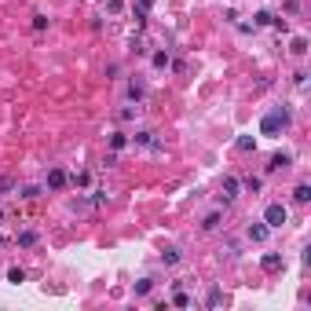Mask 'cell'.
Here are the masks:
<instances>
[{
  "label": "cell",
  "mask_w": 311,
  "mask_h": 311,
  "mask_svg": "<svg viewBox=\"0 0 311 311\" xmlns=\"http://www.w3.org/2000/svg\"><path fill=\"white\" fill-rule=\"evenodd\" d=\"M289 121H293V114H289V106H275L267 110L260 121V136H282V132L289 128Z\"/></svg>",
  "instance_id": "1"
},
{
  "label": "cell",
  "mask_w": 311,
  "mask_h": 311,
  "mask_svg": "<svg viewBox=\"0 0 311 311\" xmlns=\"http://www.w3.org/2000/svg\"><path fill=\"white\" fill-rule=\"evenodd\" d=\"M286 220H289V209H286L282 202H271L267 209H263V223H267L271 231H278V227H282Z\"/></svg>",
  "instance_id": "2"
},
{
  "label": "cell",
  "mask_w": 311,
  "mask_h": 311,
  "mask_svg": "<svg viewBox=\"0 0 311 311\" xmlns=\"http://www.w3.org/2000/svg\"><path fill=\"white\" fill-rule=\"evenodd\" d=\"M238 191H242V180H238V176H223V187H220V198H223V202H234Z\"/></svg>",
  "instance_id": "3"
},
{
  "label": "cell",
  "mask_w": 311,
  "mask_h": 311,
  "mask_svg": "<svg viewBox=\"0 0 311 311\" xmlns=\"http://www.w3.org/2000/svg\"><path fill=\"white\" fill-rule=\"evenodd\" d=\"M260 267L267 271V275H275V271L286 267V260H282V253H263V257H260Z\"/></svg>",
  "instance_id": "4"
},
{
  "label": "cell",
  "mask_w": 311,
  "mask_h": 311,
  "mask_svg": "<svg viewBox=\"0 0 311 311\" xmlns=\"http://www.w3.org/2000/svg\"><path fill=\"white\" fill-rule=\"evenodd\" d=\"M128 99L136 103V106L147 99V81H143V77H132V81H128Z\"/></svg>",
  "instance_id": "5"
},
{
  "label": "cell",
  "mask_w": 311,
  "mask_h": 311,
  "mask_svg": "<svg viewBox=\"0 0 311 311\" xmlns=\"http://www.w3.org/2000/svg\"><path fill=\"white\" fill-rule=\"evenodd\" d=\"M289 161H293V154H286V150H282V154H275L267 161V172H278V168H289Z\"/></svg>",
  "instance_id": "6"
},
{
  "label": "cell",
  "mask_w": 311,
  "mask_h": 311,
  "mask_svg": "<svg viewBox=\"0 0 311 311\" xmlns=\"http://www.w3.org/2000/svg\"><path fill=\"white\" fill-rule=\"evenodd\" d=\"M267 234H271L267 223H249V242H267Z\"/></svg>",
  "instance_id": "7"
},
{
  "label": "cell",
  "mask_w": 311,
  "mask_h": 311,
  "mask_svg": "<svg viewBox=\"0 0 311 311\" xmlns=\"http://www.w3.org/2000/svg\"><path fill=\"white\" fill-rule=\"evenodd\" d=\"M66 180H70V176H66V168H52V172H48V187H52V191L66 187Z\"/></svg>",
  "instance_id": "8"
},
{
  "label": "cell",
  "mask_w": 311,
  "mask_h": 311,
  "mask_svg": "<svg viewBox=\"0 0 311 311\" xmlns=\"http://www.w3.org/2000/svg\"><path fill=\"white\" fill-rule=\"evenodd\" d=\"M132 143H136V147H150V143H154V132H150V128H139L136 136H132Z\"/></svg>",
  "instance_id": "9"
},
{
  "label": "cell",
  "mask_w": 311,
  "mask_h": 311,
  "mask_svg": "<svg viewBox=\"0 0 311 311\" xmlns=\"http://www.w3.org/2000/svg\"><path fill=\"white\" fill-rule=\"evenodd\" d=\"M180 260H183V253H180V249H176V246L161 253V263H168V267H172V263H180Z\"/></svg>",
  "instance_id": "10"
},
{
  "label": "cell",
  "mask_w": 311,
  "mask_h": 311,
  "mask_svg": "<svg viewBox=\"0 0 311 311\" xmlns=\"http://www.w3.org/2000/svg\"><path fill=\"white\" fill-rule=\"evenodd\" d=\"M11 191H18V180L15 176H0V194H11Z\"/></svg>",
  "instance_id": "11"
},
{
  "label": "cell",
  "mask_w": 311,
  "mask_h": 311,
  "mask_svg": "<svg viewBox=\"0 0 311 311\" xmlns=\"http://www.w3.org/2000/svg\"><path fill=\"white\" fill-rule=\"evenodd\" d=\"M18 246H22V249H33V246H37V231H22V234H18Z\"/></svg>",
  "instance_id": "12"
},
{
  "label": "cell",
  "mask_w": 311,
  "mask_h": 311,
  "mask_svg": "<svg viewBox=\"0 0 311 311\" xmlns=\"http://www.w3.org/2000/svg\"><path fill=\"white\" fill-rule=\"evenodd\" d=\"M128 147V136L125 132H114V136H110V150H125Z\"/></svg>",
  "instance_id": "13"
},
{
  "label": "cell",
  "mask_w": 311,
  "mask_h": 311,
  "mask_svg": "<svg viewBox=\"0 0 311 311\" xmlns=\"http://www.w3.org/2000/svg\"><path fill=\"white\" fill-rule=\"evenodd\" d=\"M289 52H293V55H308V37H293Z\"/></svg>",
  "instance_id": "14"
},
{
  "label": "cell",
  "mask_w": 311,
  "mask_h": 311,
  "mask_svg": "<svg viewBox=\"0 0 311 311\" xmlns=\"http://www.w3.org/2000/svg\"><path fill=\"white\" fill-rule=\"evenodd\" d=\"M234 147H238L242 154H249V150H257V139H253V136H238V143H234Z\"/></svg>",
  "instance_id": "15"
},
{
  "label": "cell",
  "mask_w": 311,
  "mask_h": 311,
  "mask_svg": "<svg viewBox=\"0 0 311 311\" xmlns=\"http://www.w3.org/2000/svg\"><path fill=\"white\" fill-rule=\"evenodd\" d=\"M216 227H220V212H209L202 220V231H216Z\"/></svg>",
  "instance_id": "16"
},
{
  "label": "cell",
  "mask_w": 311,
  "mask_h": 311,
  "mask_svg": "<svg viewBox=\"0 0 311 311\" xmlns=\"http://www.w3.org/2000/svg\"><path fill=\"white\" fill-rule=\"evenodd\" d=\"M172 304H176V308H191V297L183 293V286H176V297H172Z\"/></svg>",
  "instance_id": "17"
},
{
  "label": "cell",
  "mask_w": 311,
  "mask_h": 311,
  "mask_svg": "<svg viewBox=\"0 0 311 311\" xmlns=\"http://www.w3.org/2000/svg\"><path fill=\"white\" fill-rule=\"evenodd\" d=\"M168 52H154V70H168Z\"/></svg>",
  "instance_id": "18"
},
{
  "label": "cell",
  "mask_w": 311,
  "mask_h": 311,
  "mask_svg": "<svg viewBox=\"0 0 311 311\" xmlns=\"http://www.w3.org/2000/svg\"><path fill=\"white\" fill-rule=\"evenodd\" d=\"M293 198H297L300 205H304V202H311V187H308V183H300L297 191H293Z\"/></svg>",
  "instance_id": "19"
},
{
  "label": "cell",
  "mask_w": 311,
  "mask_h": 311,
  "mask_svg": "<svg viewBox=\"0 0 311 311\" xmlns=\"http://www.w3.org/2000/svg\"><path fill=\"white\" fill-rule=\"evenodd\" d=\"M150 289H154V278H139V282H136V293H139V297H147Z\"/></svg>",
  "instance_id": "20"
},
{
  "label": "cell",
  "mask_w": 311,
  "mask_h": 311,
  "mask_svg": "<svg viewBox=\"0 0 311 311\" xmlns=\"http://www.w3.org/2000/svg\"><path fill=\"white\" fill-rule=\"evenodd\" d=\"M18 194H22L26 202H33V198H41V187H37V183H30V187H22Z\"/></svg>",
  "instance_id": "21"
},
{
  "label": "cell",
  "mask_w": 311,
  "mask_h": 311,
  "mask_svg": "<svg viewBox=\"0 0 311 311\" xmlns=\"http://www.w3.org/2000/svg\"><path fill=\"white\" fill-rule=\"evenodd\" d=\"M205 304H209V308H220V304H223V293H220V289H209V297H205Z\"/></svg>",
  "instance_id": "22"
},
{
  "label": "cell",
  "mask_w": 311,
  "mask_h": 311,
  "mask_svg": "<svg viewBox=\"0 0 311 311\" xmlns=\"http://www.w3.org/2000/svg\"><path fill=\"white\" fill-rule=\"evenodd\" d=\"M7 282H11V286H18V282H26V271H22V267H11V271H7Z\"/></svg>",
  "instance_id": "23"
},
{
  "label": "cell",
  "mask_w": 311,
  "mask_h": 311,
  "mask_svg": "<svg viewBox=\"0 0 311 311\" xmlns=\"http://www.w3.org/2000/svg\"><path fill=\"white\" fill-rule=\"evenodd\" d=\"M260 187H263V180H260V176H246V191L260 194Z\"/></svg>",
  "instance_id": "24"
},
{
  "label": "cell",
  "mask_w": 311,
  "mask_h": 311,
  "mask_svg": "<svg viewBox=\"0 0 311 311\" xmlns=\"http://www.w3.org/2000/svg\"><path fill=\"white\" fill-rule=\"evenodd\" d=\"M136 110H139V106H125V110H117V117H121V121H132V117H136Z\"/></svg>",
  "instance_id": "25"
},
{
  "label": "cell",
  "mask_w": 311,
  "mask_h": 311,
  "mask_svg": "<svg viewBox=\"0 0 311 311\" xmlns=\"http://www.w3.org/2000/svg\"><path fill=\"white\" fill-rule=\"evenodd\" d=\"M33 30H48V15H33Z\"/></svg>",
  "instance_id": "26"
},
{
  "label": "cell",
  "mask_w": 311,
  "mask_h": 311,
  "mask_svg": "<svg viewBox=\"0 0 311 311\" xmlns=\"http://www.w3.org/2000/svg\"><path fill=\"white\" fill-rule=\"evenodd\" d=\"M253 26H271V11H257V22Z\"/></svg>",
  "instance_id": "27"
},
{
  "label": "cell",
  "mask_w": 311,
  "mask_h": 311,
  "mask_svg": "<svg viewBox=\"0 0 311 311\" xmlns=\"http://www.w3.org/2000/svg\"><path fill=\"white\" fill-rule=\"evenodd\" d=\"M132 18H136V26H143L147 22V11H143V7H132Z\"/></svg>",
  "instance_id": "28"
},
{
  "label": "cell",
  "mask_w": 311,
  "mask_h": 311,
  "mask_svg": "<svg viewBox=\"0 0 311 311\" xmlns=\"http://www.w3.org/2000/svg\"><path fill=\"white\" fill-rule=\"evenodd\" d=\"M271 26H275V30H282V33L289 30V22H286V18H275V15H271Z\"/></svg>",
  "instance_id": "29"
},
{
  "label": "cell",
  "mask_w": 311,
  "mask_h": 311,
  "mask_svg": "<svg viewBox=\"0 0 311 311\" xmlns=\"http://www.w3.org/2000/svg\"><path fill=\"white\" fill-rule=\"evenodd\" d=\"M106 7H110V11H114V15H117L121 7H125V0H106Z\"/></svg>",
  "instance_id": "30"
},
{
  "label": "cell",
  "mask_w": 311,
  "mask_h": 311,
  "mask_svg": "<svg viewBox=\"0 0 311 311\" xmlns=\"http://www.w3.org/2000/svg\"><path fill=\"white\" fill-rule=\"evenodd\" d=\"M139 7H143V11H150V7H154V0H139Z\"/></svg>",
  "instance_id": "31"
},
{
  "label": "cell",
  "mask_w": 311,
  "mask_h": 311,
  "mask_svg": "<svg viewBox=\"0 0 311 311\" xmlns=\"http://www.w3.org/2000/svg\"><path fill=\"white\" fill-rule=\"evenodd\" d=\"M0 246H4V234H0Z\"/></svg>",
  "instance_id": "32"
},
{
  "label": "cell",
  "mask_w": 311,
  "mask_h": 311,
  "mask_svg": "<svg viewBox=\"0 0 311 311\" xmlns=\"http://www.w3.org/2000/svg\"><path fill=\"white\" fill-rule=\"evenodd\" d=\"M0 220H4V212H0Z\"/></svg>",
  "instance_id": "33"
}]
</instances>
